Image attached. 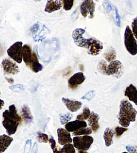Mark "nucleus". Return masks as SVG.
I'll return each instance as SVG.
<instances>
[{
	"instance_id": "nucleus-37",
	"label": "nucleus",
	"mask_w": 137,
	"mask_h": 153,
	"mask_svg": "<svg viewBox=\"0 0 137 153\" xmlns=\"http://www.w3.org/2000/svg\"><path fill=\"white\" fill-rule=\"evenodd\" d=\"M115 14H116V25H117V26L120 27V26H121V21H120V15L119 13V10H118L116 7H115Z\"/></svg>"
},
{
	"instance_id": "nucleus-38",
	"label": "nucleus",
	"mask_w": 137,
	"mask_h": 153,
	"mask_svg": "<svg viewBox=\"0 0 137 153\" xmlns=\"http://www.w3.org/2000/svg\"><path fill=\"white\" fill-rule=\"evenodd\" d=\"M126 149L127 150L128 153H137V146L128 145L126 146Z\"/></svg>"
},
{
	"instance_id": "nucleus-35",
	"label": "nucleus",
	"mask_w": 137,
	"mask_h": 153,
	"mask_svg": "<svg viewBox=\"0 0 137 153\" xmlns=\"http://www.w3.org/2000/svg\"><path fill=\"white\" fill-rule=\"evenodd\" d=\"M132 32L135 36V38L137 40V17H136L133 20L132 22Z\"/></svg>"
},
{
	"instance_id": "nucleus-6",
	"label": "nucleus",
	"mask_w": 137,
	"mask_h": 153,
	"mask_svg": "<svg viewBox=\"0 0 137 153\" xmlns=\"http://www.w3.org/2000/svg\"><path fill=\"white\" fill-rule=\"evenodd\" d=\"M86 32V30L83 28H76L72 32V38L74 43L79 47L88 48L91 38H84L83 34Z\"/></svg>"
},
{
	"instance_id": "nucleus-7",
	"label": "nucleus",
	"mask_w": 137,
	"mask_h": 153,
	"mask_svg": "<svg viewBox=\"0 0 137 153\" xmlns=\"http://www.w3.org/2000/svg\"><path fill=\"white\" fill-rule=\"evenodd\" d=\"M124 73V67L121 62L114 60L110 62L106 69V75H113L117 78H120Z\"/></svg>"
},
{
	"instance_id": "nucleus-32",
	"label": "nucleus",
	"mask_w": 137,
	"mask_h": 153,
	"mask_svg": "<svg viewBox=\"0 0 137 153\" xmlns=\"http://www.w3.org/2000/svg\"><path fill=\"white\" fill-rule=\"evenodd\" d=\"M96 95V91L94 90H91L87 93L86 94H85L84 96L82 97V100H86L88 101H90Z\"/></svg>"
},
{
	"instance_id": "nucleus-3",
	"label": "nucleus",
	"mask_w": 137,
	"mask_h": 153,
	"mask_svg": "<svg viewBox=\"0 0 137 153\" xmlns=\"http://www.w3.org/2000/svg\"><path fill=\"white\" fill-rule=\"evenodd\" d=\"M124 46L128 53L135 56L137 54V42L132 32V30L128 26L126 27L124 36Z\"/></svg>"
},
{
	"instance_id": "nucleus-5",
	"label": "nucleus",
	"mask_w": 137,
	"mask_h": 153,
	"mask_svg": "<svg viewBox=\"0 0 137 153\" xmlns=\"http://www.w3.org/2000/svg\"><path fill=\"white\" fill-rule=\"evenodd\" d=\"M23 46L22 42L18 41L13 44L7 51L8 56L18 63H21L23 61Z\"/></svg>"
},
{
	"instance_id": "nucleus-8",
	"label": "nucleus",
	"mask_w": 137,
	"mask_h": 153,
	"mask_svg": "<svg viewBox=\"0 0 137 153\" xmlns=\"http://www.w3.org/2000/svg\"><path fill=\"white\" fill-rule=\"evenodd\" d=\"M80 10L82 16L86 18L89 16L90 19L94 18L95 12V4L93 0H84L80 7Z\"/></svg>"
},
{
	"instance_id": "nucleus-47",
	"label": "nucleus",
	"mask_w": 137,
	"mask_h": 153,
	"mask_svg": "<svg viewBox=\"0 0 137 153\" xmlns=\"http://www.w3.org/2000/svg\"><path fill=\"white\" fill-rule=\"evenodd\" d=\"M0 96H1V93H0Z\"/></svg>"
},
{
	"instance_id": "nucleus-40",
	"label": "nucleus",
	"mask_w": 137,
	"mask_h": 153,
	"mask_svg": "<svg viewBox=\"0 0 137 153\" xmlns=\"http://www.w3.org/2000/svg\"><path fill=\"white\" fill-rule=\"evenodd\" d=\"M38 151V145L37 143H35L34 144V146H33L32 149V153H37Z\"/></svg>"
},
{
	"instance_id": "nucleus-10",
	"label": "nucleus",
	"mask_w": 137,
	"mask_h": 153,
	"mask_svg": "<svg viewBox=\"0 0 137 153\" xmlns=\"http://www.w3.org/2000/svg\"><path fill=\"white\" fill-rule=\"evenodd\" d=\"M85 79H86V76H84L83 73L79 72L76 73L68 79V87L71 89L75 90L78 85L84 83Z\"/></svg>"
},
{
	"instance_id": "nucleus-2",
	"label": "nucleus",
	"mask_w": 137,
	"mask_h": 153,
	"mask_svg": "<svg viewBox=\"0 0 137 153\" xmlns=\"http://www.w3.org/2000/svg\"><path fill=\"white\" fill-rule=\"evenodd\" d=\"M137 111L127 100H122L120 103V110L118 116L121 126L128 128L131 122H135Z\"/></svg>"
},
{
	"instance_id": "nucleus-25",
	"label": "nucleus",
	"mask_w": 137,
	"mask_h": 153,
	"mask_svg": "<svg viewBox=\"0 0 137 153\" xmlns=\"http://www.w3.org/2000/svg\"><path fill=\"white\" fill-rule=\"evenodd\" d=\"M92 132V130L90 128H81L76 132H73V135L75 136H81V135H90L91 134Z\"/></svg>"
},
{
	"instance_id": "nucleus-24",
	"label": "nucleus",
	"mask_w": 137,
	"mask_h": 153,
	"mask_svg": "<svg viewBox=\"0 0 137 153\" xmlns=\"http://www.w3.org/2000/svg\"><path fill=\"white\" fill-rule=\"evenodd\" d=\"M91 115V111H90V109L88 108H84L83 109V111L81 114H79L76 117V119L81 120V121H84L86 120H88L89 117Z\"/></svg>"
},
{
	"instance_id": "nucleus-46",
	"label": "nucleus",
	"mask_w": 137,
	"mask_h": 153,
	"mask_svg": "<svg viewBox=\"0 0 137 153\" xmlns=\"http://www.w3.org/2000/svg\"><path fill=\"white\" fill-rule=\"evenodd\" d=\"M122 153H128V152H122Z\"/></svg>"
},
{
	"instance_id": "nucleus-11",
	"label": "nucleus",
	"mask_w": 137,
	"mask_h": 153,
	"mask_svg": "<svg viewBox=\"0 0 137 153\" xmlns=\"http://www.w3.org/2000/svg\"><path fill=\"white\" fill-rule=\"evenodd\" d=\"M103 49L102 43L94 38H91V42L88 48L87 49L88 53L90 55L96 56L100 54V53Z\"/></svg>"
},
{
	"instance_id": "nucleus-42",
	"label": "nucleus",
	"mask_w": 137,
	"mask_h": 153,
	"mask_svg": "<svg viewBox=\"0 0 137 153\" xmlns=\"http://www.w3.org/2000/svg\"><path fill=\"white\" fill-rule=\"evenodd\" d=\"M52 151H53L54 153H62L60 150H58L57 149V147H56V148H54V149H52Z\"/></svg>"
},
{
	"instance_id": "nucleus-22",
	"label": "nucleus",
	"mask_w": 137,
	"mask_h": 153,
	"mask_svg": "<svg viewBox=\"0 0 137 153\" xmlns=\"http://www.w3.org/2000/svg\"><path fill=\"white\" fill-rule=\"evenodd\" d=\"M21 116L25 120L27 124L32 122L33 120V116L29 107L26 105H24L21 109Z\"/></svg>"
},
{
	"instance_id": "nucleus-9",
	"label": "nucleus",
	"mask_w": 137,
	"mask_h": 153,
	"mask_svg": "<svg viewBox=\"0 0 137 153\" xmlns=\"http://www.w3.org/2000/svg\"><path fill=\"white\" fill-rule=\"evenodd\" d=\"M1 65L5 74L16 75L20 72V69L18 65L10 59H4L2 61Z\"/></svg>"
},
{
	"instance_id": "nucleus-12",
	"label": "nucleus",
	"mask_w": 137,
	"mask_h": 153,
	"mask_svg": "<svg viewBox=\"0 0 137 153\" xmlns=\"http://www.w3.org/2000/svg\"><path fill=\"white\" fill-rule=\"evenodd\" d=\"M57 138H58V143L60 145H65V144L71 143L73 140L71 138L70 133L64 128H58L57 130Z\"/></svg>"
},
{
	"instance_id": "nucleus-18",
	"label": "nucleus",
	"mask_w": 137,
	"mask_h": 153,
	"mask_svg": "<svg viewBox=\"0 0 137 153\" xmlns=\"http://www.w3.org/2000/svg\"><path fill=\"white\" fill-rule=\"evenodd\" d=\"M100 117L98 116V114L92 111L91 112V115L88 119V124L90 127H91V129L93 132H96L100 128V125L98 121H99Z\"/></svg>"
},
{
	"instance_id": "nucleus-15",
	"label": "nucleus",
	"mask_w": 137,
	"mask_h": 153,
	"mask_svg": "<svg viewBox=\"0 0 137 153\" xmlns=\"http://www.w3.org/2000/svg\"><path fill=\"white\" fill-rule=\"evenodd\" d=\"M62 6V0H47L44 11L48 13H52L60 10Z\"/></svg>"
},
{
	"instance_id": "nucleus-43",
	"label": "nucleus",
	"mask_w": 137,
	"mask_h": 153,
	"mask_svg": "<svg viewBox=\"0 0 137 153\" xmlns=\"http://www.w3.org/2000/svg\"><path fill=\"white\" fill-rule=\"evenodd\" d=\"M4 105V102L2 100H0V110H1L2 108Z\"/></svg>"
},
{
	"instance_id": "nucleus-21",
	"label": "nucleus",
	"mask_w": 137,
	"mask_h": 153,
	"mask_svg": "<svg viewBox=\"0 0 137 153\" xmlns=\"http://www.w3.org/2000/svg\"><path fill=\"white\" fill-rule=\"evenodd\" d=\"M114 131L110 128H106V130L104 132V140L105 142L106 146H110L113 143V136H114Z\"/></svg>"
},
{
	"instance_id": "nucleus-23",
	"label": "nucleus",
	"mask_w": 137,
	"mask_h": 153,
	"mask_svg": "<svg viewBox=\"0 0 137 153\" xmlns=\"http://www.w3.org/2000/svg\"><path fill=\"white\" fill-rule=\"evenodd\" d=\"M105 59L106 61L110 62L114 61L116 58V51L113 47H109L107 50L106 51L105 54H104Z\"/></svg>"
},
{
	"instance_id": "nucleus-27",
	"label": "nucleus",
	"mask_w": 137,
	"mask_h": 153,
	"mask_svg": "<svg viewBox=\"0 0 137 153\" xmlns=\"http://www.w3.org/2000/svg\"><path fill=\"white\" fill-rule=\"evenodd\" d=\"M73 117V115L72 114L67 113L65 114H60V123L62 125H66L67 123L69 122L72 120Z\"/></svg>"
},
{
	"instance_id": "nucleus-45",
	"label": "nucleus",
	"mask_w": 137,
	"mask_h": 153,
	"mask_svg": "<svg viewBox=\"0 0 137 153\" xmlns=\"http://www.w3.org/2000/svg\"><path fill=\"white\" fill-rule=\"evenodd\" d=\"M34 1H36V2H38V1H42V0H34Z\"/></svg>"
},
{
	"instance_id": "nucleus-33",
	"label": "nucleus",
	"mask_w": 137,
	"mask_h": 153,
	"mask_svg": "<svg viewBox=\"0 0 137 153\" xmlns=\"http://www.w3.org/2000/svg\"><path fill=\"white\" fill-rule=\"evenodd\" d=\"M103 7H104V10H105V12L108 13L109 12H110L112 11V5L111 4V3L109 1H107V0H105V1H103Z\"/></svg>"
},
{
	"instance_id": "nucleus-36",
	"label": "nucleus",
	"mask_w": 137,
	"mask_h": 153,
	"mask_svg": "<svg viewBox=\"0 0 137 153\" xmlns=\"http://www.w3.org/2000/svg\"><path fill=\"white\" fill-rule=\"evenodd\" d=\"M32 150V140H27L25 144L24 153H29Z\"/></svg>"
},
{
	"instance_id": "nucleus-31",
	"label": "nucleus",
	"mask_w": 137,
	"mask_h": 153,
	"mask_svg": "<svg viewBox=\"0 0 137 153\" xmlns=\"http://www.w3.org/2000/svg\"><path fill=\"white\" fill-rule=\"evenodd\" d=\"M128 130V128H124V127H122V126H117L115 128L114 131V135L116 136V138H119L122 135V134H124L126 131Z\"/></svg>"
},
{
	"instance_id": "nucleus-34",
	"label": "nucleus",
	"mask_w": 137,
	"mask_h": 153,
	"mask_svg": "<svg viewBox=\"0 0 137 153\" xmlns=\"http://www.w3.org/2000/svg\"><path fill=\"white\" fill-rule=\"evenodd\" d=\"M10 89L11 90H12V91H14V92L20 93L21 91H23L24 90V87L23 85L18 84V85H15L10 86Z\"/></svg>"
},
{
	"instance_id": "nucleus-19",
	"label": "nucleus",
	"mask_w": 137,
	"mask_h": 153,
	"mask_svg": "<svg viewBox=\"0 0 137 153\" xmlns=\"http://www.w3.org/2000/svg\"><path fill=\"white\" fill-rule=\"evenodd\" d=\"M29 67L33 72L36 73L41 71L43 69V65L40 64V62H39V59H38V57L37 56V54L34 51L33 53L32 59Z\"/></svg>"
},
{
	"instance_id": "nucleus-13",
	"label": "nucleus",
	"mask_w": 137,
	"mask_h": 153,
	"mask_svg": "<svg viewBox=\"0 0 137 153\" xmlns=\"http://www.w3.org/2000/svg\"><path fill=\"white\" fill-rule=\"evenodd\" d=\"M87 123L85 121H81L76 119L74 121L69 122L65 125V129L69 132H74L79 130L81 128H86Z\"/></svg>"
},
{
	"instance_id": "nucleus-14",
	"label": "nucleus",
	"mask_w": 137,
	"mask_h": 153,
	"mask_svg": "<svg viewBox=\"0 0 137 153\" xmlns=\"http://www.w3.org/2000/svg\"><path fill=\"white\" fill-rule=\"evenodd\" d=\"M62 102L64 103L65 105L68 110L71 112H76L78 110H80L82 105V103L77 100H74L68 98L63 97L62 99Z\"/></svg>"
},
{
	"instance_id": "nucleus-44",
	"label": "nucleus",
	"mask_w": 137,
	"mask_h": 153,
	"mask_svg": "<svg viewBox=\"0 0 137 153\" xmlns=\"http://www.w3.org/2000/svg\"><path fill=\"white\" fill-rule=\"evenodd\" d=\"M78 153H88L86 151H79Z\"/></svg>"
},
{
	"instance_id": "nucleus-26",
	"label": "nucleus",
	"mask_w": 137,
	"mask_h": 153,
	"mask_svg": "<svg viewBox=\"0 0 137 153\" xmlns=\"http://www.w3.org/2000/svg\"><path fill=\"white\" fill-rule=\"evenodd\" d=\"M60 151L62 153H76L75 147L74 144L69 143L65 144L64 146L60 149Z\"/></svg>"
},
{
	"instance_id": "nucleus-20",
	"label": "nucleus",
	"mask_w": 137,
	"mask_h": 153,
	"mask_svg": "<svg viewBox=\"0 0 137 153\" xmlns=\"http://www.w3.org/2000/svg\"><path fill=\"white\" fill-rule=\"evenodd\" d=\"M13 140V138L10 137L9 135L4 134L0 136V153L6 151V149L10 146Z\"/></svg>"
},
{
	"instance_id": "nucleus-39",
	"label": "nucleus",
	"mask_w": 137,
	"mask_h": 153,
	"mask_svg": "<svg viewBox=\"0 0 137 153\" xmlns=\"http://www.w3.org/2000/svg\"><path fill=\"white\" fill-rule=\"evenodd\" d=\"M39 28H40V25H39V23H36L35 24L34 26H33L32 28H31V32H32V34L33 35H34L35 34H36L38 31L39 30Z\"/></svg>"
},
{
	"instance_id": "nucleus-1",
	"label": "nucleus",
	"mask_w": 137,
	"mask_h": 153,
	"mask_svg": "<svg viewBox=\"0 0 137 153\" xmlns=\"http://www.w3.org/2000/svg\"><path fill=\"white\" fill-rule=\"evenodd\" d=\"M3 126L6 130L7 134L13 135L16 132L19 126L21 124L22 117L18 114L15 105H11L9 110H5L3 113Z\"/></svg>"
},
{
	"instance_id": "nucleus-17",
	"label": "nucleus",
	"mask_w": 137,
	"mask_h": 153,
	"mask_svg": "<svg viewBox=\"0 0 137 153\" xmlns=\"http://www.w3.org/2000/svg\"><path fill=\"white\" fill-rule=\"evenodd\" d=\"M33 53H34V51H33L32 47L29 45H24L23 46V61L25 62L26 66L28 67H29L30 62L32 61Z\"/></svg>"
},
{
	"instance_id": "nucleus-30",
	"label": "nucleus",
	"mask_w": 137,
	"mask_h": 153,
	"mask_svg": "<svg viewBox=\"0 0 137 153\" xmlns=\"http://www.w3.org/2000/svg\"><path fill=\"white\" fill-rule=\"evenodd\" d=\"M62 1L64 10L69 11L72 10L74 0H62Z\"/></svg>"
},
{
	"instance_id": "nucleus-4",
	"label": "nucleus",
	"mask_w": 137,
	"mask_h": 153,
	"mask_svg": "<svg viewBox=\"0 0 137 153\" xmlns=\"http://www.w3.org/2000/svg\"><path fill=\"white\" fill-rule=\"evenodd\" d=\"M73 144L79 151H88L94 142V138L90 135L77 136L73 138Z\"/></svg>"
},
{
	"instance_id": "nucleus-28",
	"label": "nucleus",
	"mask_w": 137,
	"mask_h": 153,
	"mask_svg": "<svg viewBox=\"0 0 137 153\" xmlns=\"http://www.w3.org/2000/svg\"><path fill=\"white\" fill-rule=\"evenodd\" d=\"M107 63L105 60H102L98 65V70L100 73L103 75H106V69H107Z\"/></svg>"
},
{
	"instance_id": "nucleus-29",
	"label": "nucleus",
	"mask_w": 137,
	"mask_h": 153,
	"mask_svg": "<svg viewBox=\"0 0 137 153\" xmlns=\"http://www.w3.org/2000/svg\"><path fill=\"white\" fill-rule=\"evenodd\" d=\"M37 138L40 143H48V142H49V136L46 134L41 132H37Z\"/></svg>"
},
{
	"instance_id": "nucleus-41",
	"label": "nucleus",
	"mask_w": 137,
	"mask_h": 153,
	"mask_svg": "<svg viewBox=\"0 0 137 153\" xmlns=\"http://www.w3.org/2000/svg\"><path fill=\"white\" fill-rule=\"evenodd\" d=\"M5 79H6V81L10 84H13V83H14V80H13V79H12V78L7 77L6 76V77H5Z\"/></svg>"
},
{
	"instance_id": "nucleus-16",
	"label": "nucleus",
	"mask_w": 137,
	"mask_h": 153,
	"mask_svg": "<svg viewBox=\"0 0 137 153\" xmlns=\"http://www.w3.org/2000/svg\"><path fill=\"white\" fill-rule=\"evenodd\" d=\"M124 95L130 102L137 105V88L133 84H130L125 89Z\"/></svg>"
}]
</instances>
